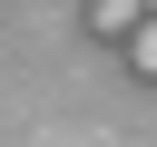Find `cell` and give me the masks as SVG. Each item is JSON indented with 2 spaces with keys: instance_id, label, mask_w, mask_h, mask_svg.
<instances>
[{
  "instance_id": "obj_1",
  "label": "cell",
  "mask_w": 157,
  "mask_h": 147,
  "mask_svg": "<svg viewBox=\"0 0 157 147\" xmlns=\"http://www.w3.org/2000/svg\"><path fill=\"white\" fill-rule=\"evenodd\" d=\"M137 20H147V0H88V29H98V39H118V49L137 39Z\"/></svg>"
},
{
  "instance_id": "obj_2",
  "label": "cell",
  "mask_w": 157,
  "mask_h": 147,
  "mask_svg": "<svg viewBox=\"0 0 157 147\" xmlns=\"http://www.w3.org/2000/svg\"><path fill=\"white\" fill-rule=\"evenodd\" d=\"M128 69H137V78H157V20H137V39H128Z\"/></svg>"
}]
</instances>
